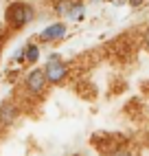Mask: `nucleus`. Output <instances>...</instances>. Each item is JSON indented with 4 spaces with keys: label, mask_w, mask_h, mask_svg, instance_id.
<instances>
[{
    "label": "nucleus",
    "mask_w": 149,
    "mask_h": 156,
    "mask_svg": "<svg viewBox=\"0 0 149 156\" xmlns=\"http://www.w3.org/2000/svg\"><path fill=\"white\" fill-rule=\"evenodd\" d=\"M31 18H33V9L24 2H13L7 9V20L11 27H24Z\"/></svg>",
    "instance_id": "nucleus-1"
},
{
    "label": "nucleus",
    "mask_w": 149,
    "mask_h": 156,
    "mask_svg": "<svg viewBox=\"0 0 149 156\" xmlns=\"http://www.w3.org/2000/svg\"><path fill=\"white\" fill-rule=\"evenodd\" d=\"M66 73H68L66 64H64V62H59L57 57H53V59L48 62L44 75H46V81H50V84H59V81L66 77Z\"/></svg>",
    "instance_id": "nucleus-2"
},
{
    "label": "nucleus",
    "mask_w": 149,
    "mask_h": 156,
    "mask_svg": "<svg viewBox=\"0 0 149 156\" xmlns=\"http://www.w3.org/2000/svg\"><path fill=\"white\" fill-rule=\"evenodd\" d=\"M46 86V75L44 70H31L29 77H26V88L29 92H33V95H37V92H42V88Z\"/></svg>",
    "instance_id": "nucleus-3"
},
{
    "label": "nucleus",
    "mask_w": 149,
    "mask_h": 156,
    "mask_svg": "<svg viewBox=\"0 0 149 156\" xmlns=\"http://www.w3.org/2000/svg\"><path fill=\"white\" fill-rule=\"evenodd\" d=\"M18 117V106H13L11 101H7L0 106V123L2 126H9V123H13Z\"/></svg>",
    "instance_id": "nucleus-4"
},
{
    "label": "nucleus",
    "mask_w": 149,
    "mask_h": 156,
    "mask_svg": "<svg viewBox=\"0 0 149 156\" xmlns=\"http://www.w3.org/2000/svg\"><path fill=\"white\" fill-rule=\"evenodd\" d=\"M66 33V27L64 24H50L46 31H42V40H57Z\"/></svg>",
    "instance_id": "nucleus-5"
},
{
    "label": "nucleus",
    "mask_w": 149,
    "mask_h": 156,
    "mask_svg": "<svg viewBox=\"0 0 149 156\" xmlns=\"http://www.w3.org/2000/svg\"><path fill=\"white\" fill-rule=\"evenodd\" d=\"M37 55H40V51H37V46L35 44H29L26 46V51H24V57H26V62H37Z\"/></svg>",
    "instance_id": "nucleus-6"
},
{
    "label": "nucleus",
    "mask_w": 149,
    "mask_h": 156,
    "mask_svg": "<svg viewBox=\"0 0 149 156\" xmlns=\"http://www.w3.org/2000/svg\"><path fill=\"white\" fill-rule=\"evenodd\" d=\"M108 156H132V154L127 152V150H114V152H110Z\"/></svg>",
    "instance_id": "nucleus-7"
},
{
    "label": "nucleus",
    "mask_w": 149,
    "mask_h": 156,
    "mask_svg": "<svg viewBox=\"0 0 149 156\" xmlns=\"http://www.w3.org/2000/svg\"><path fill=\"white\" fill-rule=\"evenodd\" d=\"M145 44L149 46V31H147V33H145Z\"/></svg>",
    "instance_id": "nucleus-8"
},
{
    "label": "nucleus",
    "mask_w": 149,
    "mask_h": 156,
    "mask_svg": "<svg viewBox=\"0 0 149 156\" xmlns=\"http://www.w3.org/2000/svg\"><path fill=\"white\" fill-rule=\"evenodd\" d=\"M130 2H132V5L136 7V5H140V2H143V0H130Z\"/></svg>",
    "instance_id": "nucleus-9"
}]
</instances>
